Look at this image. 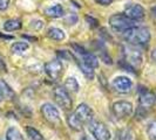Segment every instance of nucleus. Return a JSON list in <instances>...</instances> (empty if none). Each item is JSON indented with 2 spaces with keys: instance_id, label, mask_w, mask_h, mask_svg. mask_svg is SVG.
Masks as SVG:
<instances>
[{
  "instance_id": "f8f14e48",
  "label": "nucleus",
  "mask_w": 156,
  "mask_h": 140,
  "mask_svg": "<svg viewBox=\"0 0 156 140\" xmlns=\"http://www.w3.org/2000/svg\"><path fill=\"white\" fill-rule=\"evenodd\" d=\"M112 88L119 93H127L133 88V82L127 76H117L112 81Z\"/></svg>"
},
{
  "instance_id": "ddd939ff",
  "label": "nucleus",
  "mask_w": 156,
  "mask_h": 140,
  "mask_svg": "<svg viewBox=\"0 0 156 140\" xmlns=\"http://www.w3.org/2000/svg\"><path fill=\"white\" fill-rule=\"evenodd\" d=\"M123 14L134 21H137V20H142L144 18L146 11L140 4H128L125 7Z\"/></svg>"
},
{
  "instance_id": "473e14b6",
  "label": "nucleus",
  "mask_w": 156,
  "mask_h": 140,
  "mask_svg": "<svg viewBox=\"0 0 156 140\" xmlns=\"http://www.w3.org/2000/svg\"><path fill=\"white\" fill-rule=\"evenodd\" d=\"M79 140H96L94 139V138H90V137H88V135H83V137H81Z\"/></svg>"
},
{
  "instance_id": "20e7f679",
  "label": "nucleus",
  "mask_w": 156,
  "mask_h": 140,
  "mask_svg": "<svg viewBox=\"0 0 156 140\" xmlns=\"http://www.w3.org/2000/svg\"><path fill=\"white\" fill-rule=\"evenodd\" d=\"M109 26L115 32L119 33H125L127 29L132 28L135 25V21L126 16L123 13H117L109 18Z\"/></svg>"
},
{
  "instance_id": "7c9ffc66",
  "label": "nucleus",
  "mask_w": 156,
  "mask_h": 140,
  "mask_svg": "<svg viewBox=\"0 0 156 140\" xmlns=\"http://www.w3.org/2000/svg\"><path fill=\"white\" fill-rule=\"evenodd\" d=\"M151 60L156 63V48L153 50V52H151Z\"/></svg>"
},
{
  "instance_id": "f03ea898",
  "label": "nucleus",
  "mask_w": 156,
  "mask_h": 140,
  "mask_svg": "<svg viewBox=\"0 0 156 140\" xmlns=\"http://www.w3.org/2000/svg\"><path fill=\"white\" fill-rule=\"evenodd\" d=\"M150 38L151 36L148 28L140 26H134L123 33V39L127 41V43L136 47L147 45L150 41Z\"/></svg>"
},
{
  "instance_id": "5701e85b",
  "label": "nucleus",
  "mask_w": 156,
  "mask_h": 140,
  "mask_svg": "<svg viewBox=\"0 0 156 140\" xmlns=\"http://www.w3.org/2000/svg\"><path fill=\"white\" fill-rule=\"evenodd\" d=\"M26 132H27V135H28V138L31 140H44L41 133H40L37 128L32 127V126H28V127L26 128Z\"/></svg>"
},
{
  "instance_id": "6ab92c4d",
  "label": "nucleus",
  "mask_w": 156,
  "mask_h": 140,
  "mask_svg": "<svg viewBox=\"0 0 156 140\" xmlns=\"http://www.w3.org/2000/svg\"><path fill=\"white\" fill-rule=\"evenodd\" d=\"M79 88L80 86H79V83L75 77H68L66 79V82H65V89L67 91L76 93L79 91Z\"/></svg>"
},
{
  "instance_id": "0eeeda50",
  "label": "nucleus",
  "mask_w": 156,
  "mask_h": 140,
  "mask_svg": "<svg viewBox=\"0 0 156 140\" xmlns=\"http://www.w3.org/2000/svg\"><path fill=\"white\" fill-rule=\"evenodd\" d=\"M54 98L55 102L58 103V105L60 108H62L65 111H68V110L72 109V98H70L68 91L62 88V86H56L54 89Z\"/></svg>"
},
{
  "instance_id": "a211bd4d",
  "label": "nucleus",
  "mask_w": 156,
  "mask_h": 140,
  "mask_svg": "<svg viewBox=\"0 0 156 140\" xmlns=\"http://www.w3.org/2000/svg\"><path fill=\"white\" fill-rule=\"evenodd\" d=\"M28 48H30V45H28L27 42L19 41V42H14V43L12 45L11 50H12V53H14V54H23V53H25Z\"/></svg>"
},
{
  "instance_id": "2f4dec72",
  "label": "nucleus",
  "mask_w": 156,
  "mask_h": 140,
  "mask_svg": "<svg viewBox=\"0 0 156 140\" xmlns=\"http://www.w3.org/2000/svg\"><path fill=\"white\" fill-rule=\"evenodd\" d=\"M0 38H4V39H7V40L13 39V36H11V35H5V34H1V33H0Z\"/></svg>"
},
{
  "instance_id": "aec40b11",
  "label": "nucleus",
  "mask_w": 156,
  "mask_h": 140,
  "mask_svg": "<svg viewBox=\"0 0 156 140\" xmlns=\"http://www.w3.org/2000/svg\"><path fill=\"white\" fill-rule=\"evenodd\" d=\"M114 140H133V132L128 128H121L117 130L115 133Z\"/></svg>"
},
{
  "instance_id": "f257e3e1",
  "label": "nucleus",
  "mask_w": 156,
  "mask_h": 140,
  "mask_svg": "<svg viewBox=\"0 0 156 140\" xmlns=\"http://www.w3.org/2000/svg\"><path fill=\"white\" fill-rule=\"evenodd\" d=\"M94 118V112L86 103H81L73 113L67 117V122L70 128L74 131H81L83 125L88 124Z\"/></svg>"
},
{
  "instance_id": "f704fd0d",
  "label": "nucleus",
  "mask_w": 156,
  "mask_h": 140,
  "mask_svg": "<svg viewBox=\"0 0 156 140\" xmlns=\"http://www.w3.org/2000/svg\"><path fill=\"white\" fill-rule=\"evenodd\" d=\"M2 99H4V97H2V95H1V92H0V103L2 102Z\"/></svg>"
},
{
  "instance_id": "4be33fe9",
  "label": "nucleus",
  "mask_w": 156,
  "mask_h": 140,
  "mask_svg": "<svg viewBox=\"0 0 156 140\" xmlns=\"http://www.w3.org/2000/svg\"><path fill=\"white\" fill-rule=\"evenodd\" d=\"M79 63V67H80V69H81V71L83 72V75L86 76L88 79H93L94 77H95V72H94L93 68H90V67H88V65H86L85 63L80 62V60H76Z\"/></svg>"
},
{
  "instance_id": "cd10ccee",
  "label": "nucleus",
  "mask_w": 156,
  "mask_h": 140,
  "mask_svg": "<svg viewBox=\"0 0 156 140\" xmlns=\"http://www.w3.org/2000/svg\"><path fill=\"white\" fill-rule=\"evenodd\" d=\"M9 6V0H0V11H6Z\"/></svg>"
},
{
  "instance_id": "c85d7f7f",
  "label": "nucleus",
  "mask_w": 156,
  "mask_h": 140,
  "mask_svg": "<svg viewBox=\"0 0 156 140\" xmlns=\"http://www.w3.org/2000/svg\"><path fill=\"white\" fill-rule=\"evenodd\" d=\"M68 25H74V23L78 21V16L75 15V14H72V15L68 16V19L66 20Z\"/></svg>"
},
{
  "instance_id": "2eb2a0df",
  "label": "nucleus",
  "mask_w": 156,
  "mask_h": 140,
  "mask_svg": "<svg viewBox=\"0 0 156 140\" xmlns=\"http://www.w3.org/2000/svg\"><path fill=\"white\" fill-rule=\"evenodd\" d=\"M47 36L49 39L55 40V41H62L66 39V34L62 29L58 28V27H51L48 31H47Z\"/></svg>"
},
{
  "instance_id": "c756f323",
  "label": "nucleus",
  "mask_w": 156,
  "mask_h": 140,
  "mask_svg": "<svg viewBox=\"0 0 156 140\" xmlns=\"http://www.w3.org/2000/svg\"><path fill=\"white\" fill-rule=\"evenodd\" d=\"M95 2L99 5H102V6H109L113 2V0H95Z\"/></svg>"
},
{
  "instance_id": "bb28decb",
  "label": "nucleus",
  "mask_w": 156,
  "mask_h": 140,
  "mask_svg": "<svg viewBox=\"0 0 156 140\" xmlns=\"http://www.w3.org/2000/svg\"><path fill=\"white\" fill-rule=\"evenodd\" d=\"M86 20H87V22L89 23V26H92V27H98V26H99V21H98L96 19H94L93 16L87 15Z\"/></svg>"
},
{
  "instance_id": "7ed1b4c3",
  "label": "nucleus",
  "mask_w": 156,
  "mask_h": 140,
  "mask_svg": "<svg viewBox=\"0 0 156 140\" xmlns=\"http://www.w3.org/2000/svg\"><path fill=\"white\" fill-rule=\"evenodd\" d=\"M123 56H125V62L127 67L134 68V69L140 68L143 61L141 50L136 46H132V45H126L123 47Z\"/></svg>"
},
{
  "instance_id": "393cba45",
  "label": "nucleus",
  "mask_w": 156,
  "mask_h": 140,
  "mask_svg": "<svg viewBox=\"0 0 156 140\" xmlns=\"http://www.w3.org/2000/svg\"><path fill=\"white\" fill-rule=\"evenodd\" d=\"M99 53H101L100 54V57H101V60L103 61V62L106 63V64H112V58H110V56L108 54H107V50H106V48L102 46V45H100V47H99Z\"/></svg>"
},
{
  "instance_id": "a878e982",
  "label": "nucleus",
  "mask_w": 156,
  "mask_h": 140,
  "mask_svg": "<svg viewBox=\"0 0 156 140\" xmlns=\"http://www.w3.org/2000/svg\"><path fill=\"white\" fill-rule=\"evenodd\" d=\"M30 26H31L34 31H39V29H41V28H42L44 22H42L41 20H38V19H37V20H32Z\"/></svg>"
},
{
  "instance_id": "412c9836",
  "label": "nucleus",
  "mask_w": 156,
  "mask_h": 140,
  "mask_svg": "<svg viewBox=\"0 0 156 140\" xmlns=\"http://www.w3.org/2000/svg\"><path fill=\"white\" fill-rule=\"evenodd\" d=\"M6 140H23V134L16 127H9L6 132Z\"/></svg>"
},
{
  "instance_id": "4468645a",
  "label": "nucleus",
  "mask_w": 156,
  "mask_h": 140,
  "mask_svg": "<svg viewBox=\"0 0 156 140\" xmlns=\"http://www.w3.org/2000/svg\"><path fill=\"white\" fill-rule=\"evenodd\" d=\"M45 13L46 15L51 16V18H61L63 16V8L61 5L59 4H54V5H51L45 9Z\"/></svg>"
},
{
  "instance_id": "1a4fd4ad",
  "label": "nucleus",
  "mask_w": 156,
  "mask_h": 140,
  "mask_svg": "<svg viewBox=\"0 0 156 140\" xmlns=\"http://www.w3.org/2000/svg\"><path fill=\"white\" fill-rule=\"evenodd\" d=\"M139 102L142 109H150L156 102V96L154 92H151L148 88L143 85L139 86Z\"/></svg>"
},
{
  "instance_id": "f3484780",
  "label": "nucleus",
  "mask_w": 156,
  "mask_h": 140,
  "mask_svg": "<svg viewBox=\"0 0 156 140\" xmlns=\"http://www.w3.org/2000/svg\"><path fill=\"white\" fill-rule=\"evenodd\" d=\"M21 27H23V22L19 19H9L4 23V29L6 32L19 31Z\"/></svg>"
},
{
  "instance_id": "dca6fc26",
  "label": "nucleus",
  "mask_w": 156,
  "mask_h": 140,
  "mask_svg": "<svg viewBox=\"0 0 156 140\" xmlns=\"http://www.w3.org/2000/svg\"><path fill=\"white\" fill-rule=\"evenodd\" d=\"M0 92L2 95V97L6 98V99H12L16 96V93L12 90V88L1 78H0Z\"/></svg>"
},
{
  "instance_id": "9d476101",
  "label": "nucleus",
  "mask_w": 156,
  "mask_h": 140,
  "mask_svg": "<svg viewBox=\"0 0 156 140\" xmlns=\"http://www.w3.org/2000/svg\"><path fill=\"white\" fill-rule=\"evenodd\" d=\"M45 71L47 76L53 79V81H59L60 77L63 75V64L60 60H53L51 62H47L45 64Z\"/></svg>"
},
{
  "instance_id": "6e6552de",
  "label": "nucleus",
  "mask_w": 156,
  "mask_h": 140,
  "mask_svg": "<svg viewBox=\"0 0 156 140\" xmlns=\"http://www.w3.org/2000/svg\"><path fill=\"white\" fill-rule=\"evenodd\" d=\"M133 111H134L133 104L130 102L119 101V102H115L113 104V113L119 119H122V118H127V117L132 116L133 115Z\"/></svg>"
},
{
  "instance_id": "39448f33",
  "label": "nucleus",
  "mask_w": 156,
  "mask_h": 140,
  "mask_svg": "<svg viewBox=\"0 0 156 140\" xmlns=\"http://www.w3.org/2000/svg\"><path fill=\"white\" fill-rule=\"evenodd\" d=\"M88 130L89 132L92 133L94 139L96 140H110V131L108 130V127L106 126V124H103L100 120H96V119H92L88 124Z\"/></svg>"
},
{
  "instance_id": "9b49d317",
  "label": "nucleus",
  "mask_w": 156,
  "mask_h": 140,
  "mask_svg": "<svg viewBox=\"0 0 156 140\" xmlns=\"http://www.w3.org/2000/svg\"><path fill=\"white\" fill-rule=\"evenodd\" d=\"M41 113L44 118L51 124H59L60 123V113L59 110L51 103H45L41 105Z\"/></svg>"
},
{
  "instance_id": "423d86ee",
  "label": "nucleus",
  "mask_w": 156,
  "mask_h": 140,
  "mask_svg": "<svg viewBox=\"0 0 156 140\" xmlns=\"http://www.w3.org/2000/svg\"><path fill=\"white\" fill-rule=\"evenodd\" d=\"M72 47L74 48V52L80 56V58H81L80 61H81L82 63H85L86 65L90 67V68H93V69L99 67V58H98L94 54L89 53V52H87L85 48L78 46V45H75V43L72 45Z\"/></svg>"
},
{
  "instance_id": "72a5a7b5",
  "label": "nucleus",
  "mask_w": 156,
  "mask_h": 140,
  "mask_svg": "<svg viewBox=\"0 0 156 140\" xmlns=\"http://www.w3.org/2000/svg\"><path fill=\"white\" fill-rule=\"evenodd\" d=\"M151 12H153V14L156 16V6H154V7L151 8Z\"/></svg>"
},
{
  "instance_id": "b1692460",
  "label": "nucleus",
  "mask_w": 156,
  "mask_h": 140,
  "mask_svg": "<svg viewBox=\"0 0 156 140\" xmlns=\"http://www.w3.org/2000/svg\"><path fill=\"white\" fill-rule=\"evenodd\" d=\"M147 135L149 140H156V120L149 123L147 126Z\"/></svg>"
}]
</instances>
